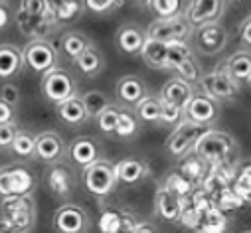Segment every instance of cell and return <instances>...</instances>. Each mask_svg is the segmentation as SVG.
I'll use <instances>...</instances> for the list:
<instances>
[{"label": "cell", "instance_id": "6da1fadb", "mask_svg": "<svg viewBox=\"0 0 251 233\" xmlns=\"http://www.w3.org/2000/svg\"><path fill=\"white\" fill-rule=\"evenodd\" d=\"M196 156H200L206 164L210 166H233L231 160L237 154V142L229 133L222 131H212L208 129L196 142L194 150Z\"/></svg>", "mask_w": 251, "mask_h": 233}, {"label": "cell", "instance_id": "7a4b0ae2", "mask_svg": "<svg viewBox=\"0 0 251 233\" xmlns=\"http://www.w3.org/2000/svg\"><path fill=\"white\" fill-rule=\"evenodd\" d=\"M0 211H2L0 219L6 221L10 231H30L36 225V204L30 194L2 198Z\"/></svg>", "mask_w": 251, "mask_h": 233}, {"label": "cell", "instance_id": "3957f363", "mask_svg": "<svg viewBox=\"0 0 251 233\" xmlns=\"http://www.w3.org/2000/svg\"><path fill=\"white\" fill-rule=\"evenodd\" d=\"M81 180H83L85 190L97 198L109 196L119 184L117 174H115V164L105 160V158H99V160L91 162L89 166H85L83 174H81Z\"/></svg>", "mask_w": 251, "mask_h": 233}, {"label": "cell", "instance_id": "277c9868", "mask_svg": "<svg viewBox=\"0 0 251 233\" xmlns=\"http://www.w3.org/2000/svg\"><path fill=\"white\" fill-rule=\"evenodd\" d=\"M206 131H208V127H202V125H198V123H194L190 119L180 121L174 127V131L170 133V137L166 139V150H168V154L172 158H178V160H182L188 154H192L198 139Z\"/></svg>", "mask_w": 251, "mask_h": 233}, {"label": "cell", "instance_id": "5b68a950", "mask_svg": "<svg viewBox=\"0 0 251 233\" xmlns=\"http://www.w3.org/2000/svg\"><path fill=\"white\" fill-rule=\"evenodd\" d=\"M22 57H24L26 68H30L38 75H44L46 71H50L51 68L57 66L59 51L46 38H36L22 47Z\"/></svg>", "mask_w": 251, "mask_h": 233}, {"label": "cell", "instance_id": "8992f818", "mask_svg": "<svg viewBox=\"0 0 251 233\" xmlns=\"http://www.w3.org/2000/svg\"><path fill=\"white\" fill-rule=\"evenodd\" d=\"M184 116L190 119L202 127H214L220 116H222V103L214 97H210L208 93H204L202 89L200 91H194L188 99V103L184 105Z\"/></svg>", "mask_w": 251, "mask_h": 233}, {"label": "cell", "instance_id": "52a82bcc", "mask_svg": "<svg viewBox=\"0 0 251 233\" xmlns=\"http://www.w3.org/2000/svg\"><path fill=\"white\" fill-rule=\"evenodd\" d=\"M40 89H42V95L50 103L55 105V103L77 93V81L68 70H61V68L55 66V68H51L50 71H46L42 75Z\"/></svg>", "mask_w": 251, "mask_h": 233}, {"label": "cell", "instance_id": "ba28073f", "mask_svg": "<svg viewBox=\"0 0 251 233\" xmlns=\"http://www.w3.org/2000/svg\"><path fill=\"white\" fill-rule=\"evenodd\" d=\"M34 188H36V178L28 168L20 164H8L0 168V198L26 196L32 194Z\"/></svg>", "mask_w": 251, "mask_h": 233}, {"label": "cell", "instance_id": "9c48e42d", "mask_svg": "<svg viewBox=\"0 0 251 233\" xmlns=\"http://www.w3.org/2000/svg\"><path fill=\"white\" fill-rule=\"evenodd\" d=\"M192 36H194V49L200 55H208V57L224 51L229 40L227 28L222 26L220 22H210L200 28H194Z\"/></svg>", "mask_w": 251, "mask_h": 233}, {"label": "cell", "instance_id": "30bf717a", "mask_svg": "<svg viewBox=\"0 0 251 233\" xmlns=\"http://www.w3.org/2000/svg\"><path fill=\"white\" fill-rule=\"evenodd\" d=\"M194 28L188 24L184 14H176L170 18H156L147 28V38L160 40V42H174V40H190Z\"/></svg>", "mask_w": 251, "mask_h": 233}, {"label": "cell", "instance_id": "8fae6325", "mask_svg": "<svg viewBox=\"0 0 251 233\" xmlns=\"http://www.w3.org/2000/svg\"><path fill=\"white\" fill-rule=\"evenodd\" d=\"M51 225L57 233H85L91 229V217L81 206L64 204L55 210Z\"/></svg>", "mask_w": 251, "mask_h": 233}, {"label": "cell", "instance_id": "7c38bea8", "mask_svg": "<svg viewBox=\"0 0 251 233\" xmlns=\"http://www.w3.org/2000/svg\"><path fill=\"white\" fill-rule=\"evenodd\" d=\"M224 12L226 0H190L182 14L192 28H200L210 22H220Z\"/></svg>", "mask_w": 251, "mask_h": 233}, {"label": "cell", "instance_id": "4fadbf2b", "mask_svg": "<svg viewBox=\"0 0 251 233\" xmlns=\"http://www.w3.org/2000/svg\"><path fill=\"white\" fill-rule=\"evenodd\" d=\"M200 89L204 93H208L210 97L218 99L220 103H227L233 101L237 91H239V83L233 81L226 71H212V73H202L200 81H198Z\"/></svg>", "mask_w": 251, "mask_h": 233}, {"label": "cell", "instance_id": "5bb4252c", "mask_svg": "<svg viewBox=\"0 0 251 233\" xmlns=\"http://www.w3.org/2000/svg\"><path fill=\"white\" fill-rule=\"evenodd\" d=\"M68 154V146L57 133L53 131H44L40 135L34 137V156L46 164L64 160V156Z\"/></svg>", "mask_w": 251, "mask_h": 233}, {"label": "cell", "instance_id": "9a60e30c", "mask_svg": "<svg viewBox=\"0 0 251 233\" xmlns=\"http://www.w3.org/2000/svg\"><path fill=\"white\" fill-rule=\"evenodd\" d=\"M46 174H48V176H46L48 188H50L55 196H59V198H68V196L74 192L75 176H74V170H72L68 164H64L61 160L51 162Z\"/></svg>", "mask_w": 251, "mask_h": 233}, {"label": "cell", "instance_id": "2e32d148", "mask_svg": "<svg viewBox=\"0 0 251 233\" xmlns=\"http://www.w3.org/2000/svg\"><path fill=\"white\" fill-rule=\"evenodd\" d=\"M115 95L123 107L135 109V105L149 95V87L139 75H123L115 85Z\"/></svg>", "mask_w": 251, "mask_h": 233}, {"label": "cell", "instance_id": "e0dca14e", "mask_svg": "<svg viewBox=\"0 0 251 233\" xmlns=\"http://www.w3.org/2000/svg\"><path fill=\"white\" fill-rule=\"evenodd\" d=\"M55 115L66 127H72V129H77V127H81L89 121V115L85 111L81 95H77V93L55 103Z\"/></svg>", "mask_w": 251, "mask_h": 233}, {"label": "cell", "instance_id": "ac0fdd59", "mask_svg": "<svg viewBox=\"0 0 251 233\" xmlns=\"http://www.w3.org/2000/svg\"><path fill=\"white\" fill-rule=\"evenodd\" d=\"M182 204H184V196L170 190V188H160L154 196V210L156 215L168 223H178L180 211H182Z\"/></svg>", "mask_w": 251, "mask_h": 233}, {"label": "cell", "instance_id": "d6986e66", "mask_svg": "<svg viewBox=\"0 0 251 233\" xmlns=\"http://www.w3.org/2000/svg\"><path fill=\"white\" fill-rule=\"evenodd\" d=\"M115 174H117V182L125 186H137L149 176V164L141 158L129 156L123 158L115 164Z\"/></svg>", "mask_w": 251, "mask_h": 233}, {"label": "cell", "instance_id": "ffe728a7", "mask_svg": "<svg viewBox=\"0 0 251 233\" xmlns=\"http://www.w3.org/2000/svg\"><path fill=\"white\" fill-rule=\"evenodd\" d=\"M68 156L72 158L74 164L85 168L91 162L101 158V144L93 137H77L70 142L68 146Z\"/></svg>", "mask_w": 251, "mask_h": 233}, {"label": "cell", "instance_id": "44dd1931", "mask_svg": "<svg viewBox=\"0 0 251 233\" xmlns=\"http://www.w3.org/2000/svg\"><path fill=\"white\" fill-rule=\"evenodd\" d=\"M147 42V30L137 24H123L115 34V44L119 51L127 55H139Z\"/></svg>", "mask_w": 251, "mask_h": 233}, {"label": "cell", "instance_id": "7402d4cb", "mask_svg": "<svg viewBox=\"0 0 251 233\" xmlns=\"http://www.w3.org/2000/svg\"><path fill=\"white\" fill-rule=\"evenodd\" d=\"M24 70L22 49L14 44H0V79H14Z\"/></svg>", "mask_w": 251, "mask_h": 233}, {"label": "cell", "instance_id": "603a6c76", "mask_svg": "<svg viewBox=\"0 0 251 233\" xmlns=\"http://www.w3.org/2000/svg\"><path fill=\"white\" fill-rule=\"evenodd\" d=\"M74 64H75L77 71H79L83 77L93 79V77L101 75L103 70H105V55L101 53V49H97V47L91 44L87 49H83V51L75 57Z\"/></svg>", "mask_w": 251, "mask_h": 233}, {"label": "cell", "instance_id": "cb8c5ba5", "mask_svg": "<svg viewBox=\"0 0 251 233\" xmlns=\"http://www.w3.org/2000/svg\"><path fill=\"white\" fill-rule=\"evenodd\" d=\"M137 219L127 213V211H121V210H113L107 208L103 210L101 217H99V229L105 233H119V231H133Z\"/></svg>", "mask_w": 251, "mask_h": 233}, {"label": "cell", "instance_id": "d4e9b609", "mask_svg": "<svg viewBox=\"0 0 251 233\" xmlns=\"http://www.w3.org/2000/svg\"><path fill=\"white\" fill-rule=\"evenodd\" d=\"M194 93V85H190L188 81L180 79V77H174V79H168L162 89H160V99L164 103H170V105H176L180 109H184V105L188 103L190 95Z\"/></svg>", "mask_w": 251, "mask_h": 233}, {"label": "cell", "instance_id": "484cf974", "mask_svg": "<svg viewBox=\"0 0 251 233\" xmlns=\"http://www.w3.org/2000/svg\"><path fill=\"white\" fill-rule=\"evenodd\" d=\"M233 81L243 83L249 79L251 75V51L249 49H239L235 53H231L226 62V70H224Z\"/></svg>", "mask_w": 251, "mask_h": 233}, {"label": "cell", "instance_id": "4316f807", "mask_svg": "<svg viewBox=\"0 0 251 233\" xmlns=\"http://www.w3.org/2000/svg\"><path fill=\"white\" fill-rule=\"evenodd\" d=\"M89 46H91V40L79 30H70L66 34H61V38H59V51L72 62Z\"/></svg>", "mask_w": 251, "mask_h": 233}, {"label": "cell", "instance_id": "83f0119b", "mask_svg": "<svg viewBox=\"0 0 251 233\" xmlns=\"http://www.w3.org/2000/svg\"><path fill=\"white\" fill-rule=\"evenodd\" d=\"M139 55L151 70H166V42L147 38Z\"/></svg>", "mask_w": 251, "mask_h": 233}, {"label": "cell", "instance_id": "f1b7e54d", "mask_svg": "<svg viewBox=\"0 0 251 233\" xmlns=\"http://www.w3.org/2000/svg\"><path fill=\"white\" fill-rule=\"evenodd\" d=\"M160 111H162V101L160 97H152V95H147L135 105L137 119L145 125H160Z\"/></svg>", "mask_w": 251, "mask_h": 233}, {"label": "cell", "instance_id": "f546056e", "mask_svg": "<svg viewBox=\"0 0 251 233\" xmlns=\"http://www.w3.org/2000/svg\"><path fill=\"white\" fill-rule=\"evenodd\" d=\"M50 16L55 22H70L79 18L81 14V4L77 0H46Z\"/></svg>", "mask_w": 251, "mask_h": 233}, {"label": "cell", "instance_id": "4dcf8cb0", "mask_svg": "<svg viewBox=\"0 0 251 233\" xmlns=\"http://www.w3.org/2000/svg\"><path fill=\"white\" fill-rule=\"evenodd\" d=\"M139 131H141V121L137 119L135 111H131L129 107H121L117 127H115V137H119V139H135L139 135Z\"/></svg>", "mask_w": 251, "mask_h": 233}, {"label": "cell", "instance_id": "1f68e13d", "mask_svg": "<svg viewBox=\"0 0 251 233\" xmlns=\"http://www.w3.org/2000/svg\"><path fill=\"white\" fill-rule=\"evenodd\" d=\"M188 55H192V47L186 40L166 42V70L174 71Z\"/></svg>", "mask_w": 251, "mask_h": 233}, {"label": "cell", "instance_id": "d6a6232c", "mask_svg": "<svg viewBox=\"0 0 251 233\" xmlns=\"http://www.w3.org/2000/svg\"><path fill=\"white\" fill-rule=\"evenodd\" d=\"M186 158V156H184ZM210 170V164H206L200 156L192 154V156H188L184 162H182V168H180V174H184V176L190 180L192 184H200L202 178L206 176V172Z\"/></svg>", "mask_w": 251, "mask_h": 233}, {"label": "cell", "instance_id": "836d02e7", "mask_svg": "<svg viewBox=\"0 0 251 233\" xmlns=\"http://www.w3.org/2000/svg\"><path fill=\"white\" fill-rule=\"evenodd\" d=\"M226 227H227V217H226L222 208H218L214 204L212 208L202 211V219H200L198 229H202V231H224Z\"/></svg>", "mask_w": 251, "mask_h": 233}, {"label": "cell", "instance_id": "e575fe53", "mask_svg": "<svg viewBox=\"0 0 251 233\" xmlns=\"http://www.w3.org/2000/svg\"><path fill=\"white\" fill-rule=\"evenodd\" d=\"M20 160H30V158H36L34 156V135L30 133H24V131H16L10 146H8Z\"/></svg>", "mask_w": 251, "mask_h": 233}, {"label": "cell", "instance_id": "d590c367", "mask_svg": "<svg viewBox=\"0 0 251 233\" xmlns=\"http://www.w3.org/2000/svg\"><path fill=\"white\" fill-rule=\"evenodd\" d=\"M149 8L156 18H170L184 12V0H149Z\"/></svg>", "mask_w": 251, "mask_h": 233}, {"label": "cell", "instance_id": "8d00e7d4", "mask_svg": "<svg viewBox=\"0 0 251 233\" xmlns=\"http://www.w3.org/2000/svg\"><path fill=\"white\" fill-rule=\"evenodd\" d=\"M119 111H121V105L109 103V105H107L103 111H99V115L95 116V121H97V125H99V131H101L103 135H115Z\"/></svg>", "mask_w": 251, "mask_h": 233}, {"label": "cell", "instance_id": "74e56055", "mask_svg": "<svg viewBox=\"0 0 251 233\" xmlns=\"http://www.w3.org/2000/svg\"><path fill=\"white\" fill-rule=\"evenodd\" d=\"M81 101H83V105H85V111H87V115H89V119H95V116L99 115V111H103V109L111 103V99H109L103 91H97V89L85 91V93L81 95Z\"/></svg>", "mask_w": 251, "mask_h": 233}, {"label": "cell", "instance_id": "f35d334b", "mask_svg": "<svg viewBox=\"0 0 251 233\" xmlns=\"http://www.w3.org/2000/svg\"><path fill=\"white\" fill-rule=\"evenodd\" d=\"M174 73L180 77V79H184V81H188L190 85H198V81H200V77H202V68H200V64L194 60V53L192 55H188L186 60L174 70Z\"/></svg>", "mask_w": 251, "mask_h": 233}, {"label": "cell", "instance_id": "ab89813d", "mask_svg": "<svg viewBox=\"0 0 251 233\" xmlns=\"http://www.w3.org/2000/svg\"><path fill=\"white\" fill-rule=\"evenodd\" d=\"M162 101V99H160ZM184 109L176 107V105H170V103H164L162 101V111H160V125L164 127H176L180 121H184Z\"/></svg>", "mask_w": 251, "mask_h": 233}, {"label": "cell", "instance_id": "60d3db41", "mask_svg": "<svg viewBox=\"0 0 251 233\" xmlns=\"http://www.w3.org/2000/svg\"><path fill=\"white\" fill-rule=\"evenodd\" d=\"M235 194L243 200V202H251V164L245 166L239 176L235 178Z\"/></svg>", "mask_w": 251, "mask_h": 233}, {"label": "cell", "instance_id": "b9f144b4", "mask_svg": "<svg viewBox=\"0 0 251 233\" xmlns=\"http://www.w3.org/2000/svg\"><path fill=\"white\" fill-rule=\"evenodd\" d=\"M18 14L24 16H50L46 0H20Z\"/></svg>", "mask_w": 251, "mask_h": 233}, {"label": "cell", "instance_id": "7bdbcfd3", "mask_svg": "<svg viewBox=\"0 0 251 233\" xmlns=\"http://www.w3.org/2000/svg\"><path fill=\"white\" fill-rule=\"evenodd\" d=\"M0 99L6 101L10 107L18 109L20 99H22V95H20V87H18L14 81H6L2 87H0Z\"/></svg>", "mask_w": 251, "mask_h": 233}, {"label": "cell", "instance_id": "ee69618b", "mask_svg": "<svg viewBox=\"0 0 251 233\" xmlns=\"http://www.w3.org/2000/svg\"><path fill=\"white\" fill-rule=\"evenodd\" d=\"M117 6V0H85V8L93 14H107Z\"/></svg>", "mask_w": 251, "mask_h": 233}, {"label": "cell", "instance_id": "f6af8a7d", "mask_svg": "<svg viewBox=\"0 0 251 233\" xmlns=\"http://www.w3.org/2000/svg\"><path fill=\"white\" fill-rule=\"evenodd\" d=\"M16 125L14 123H0V148H8L14 135H16Z\"/></svg>", "mask_w": 251, "mask_h": 233}, {"label": "cell", "instance_id": "bcb514c9", "mask_svg": "<svg viewBox=\"0 0 251 233\" xmlns=\"http://www.w3.org/2000/svg\"><path fill=\"white\" fill-rule=\"evenodd\" d=\"M239 40L243 46L251 47V16H247L239 26Z\"/></svg>", "mask_w": 251, "mask_h": 233}, {"label": "cell", "instance_id": "7dc6e473", "mask_svg": "<svg viewBox=\"0 0 251 233\" xmlns=\"http://www.w3.org/2000/svg\"><path fill=\"white\" fill-rule=\"evenodd\" d=\"M14 113H16L14 107L0 99V123H14Z\"/></svg>", "mask_w": 251, "mask_h": 233}, {"label": "cell", "instance_id": "c3c4849f", "mask_svg": "<svg viewBox=\"0 0 251 233\" xmlns=\"http://www.w3.org/2000/svg\"><path fill=\"white\" fill-rule=\"evenodd\" d=\"M133 231H158L156 225H151V223H143V221H137Z\"/></svg>", "mask_w": 251, "mask_h": 233}, {"label": "cell", "instance_id": "681fc988", "mask_svg": "<svg viewBox=\"0 0 251 233\" xmlns=\"http://www.w3.org/2000/svg\"><path fill=\"white\" fill-rule=\"evenodd\" d=\"M6 4H8L6 0H0V10H4V8H6Z\"/></svg>", "mask_w": 251, "mask_h": 233}, {"label": "cell", "instance_id": "f907efd6", "mask_svg": "<svg viewBox=\"0 0 251 233\" xmlns=\"http://www.w3.org/2000/svg\"><path fill=\"white\" fill-rule=\"evenodd\" d=\"M247 83H249V85H251V75H249V79H247Z\"/></svg>", "mask_w": 251, "mask_h": 233}, {"label": "cell", "instance_id": "816d5d0a", "mask_svg": "<svg viewBox=\"0 0 251 233\" xmlns=\"http://www.w3.org/2000/svg\"><path fill=\"white\" fill-rule=\"evenodd\" d=\"M237 2H239V0H237Z\"/></svg>", "mask_w": 251, "mask_h": 233}]
</instances>
